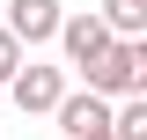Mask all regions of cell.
I'll use <instances>...</instances> for the list:
<instances>
[{
    "label": "cell",
    "instance_id": "obj_1",
    "mask_svg": "<svg viewBox=\"0 0 147 140\" xmlns=\"http://www.w3.org/2000/svg\"><path fill=\"white\" fill-rule=\"evenodd\" d=\"M81 81L103 96V103H125V96H147V37H110V52L96 59Z\"/></svg>",
    "mask_w": 147,
    "mask_h": 140
},
{
    "label": "cell",
    "instance_id": "obj_2",
    "mask_svg": "<svg viewBox=\"0 0 147 140\" xmlns=\"http://www.w3.org/2000/svg\"><path fill=\"white\" fill-rule=\"evenodd\" d=\"M7 96H15L22 118H52L59 96H66V67H44V59H22L15 81H7Z\"/></svg>",
    "mask_w": 147,
    "mask_h": 140
},
{
    "label": "cell",
    "instance_id": "obj_3",
    "mask_svg": "<svg viewBox=\"0 0 147 140\" xmlns=\"http://www.w3.org/2000/svg\"><path fill=\"white\" fill-rule=\"evenodd\" d=\"M52 44H59V52H66V59H59V67H74V74H88L96 59L110 52V30H103V22H96V7H81V15H59V37H52Z\"/></svg>",
    "mask_w": 147,
    "mask_h": 140
},
{
    "label": "cell",
    "instance_id": "obj_4",
    "mask_svg": "<svg viewBox=\"0 0 147 140\" xmlns=\"http://www.w3.org/2000/svg\"><path fill=\"white\" fill-rule=\"evenodd\" d=\"M0 7H7V22H0V30L15 37L22 52H30V44H52V37H59V15H66L59 0H0Z\"/></svg>",
    "mask_w": 147,
    "mask_h": 140
},
{
    "label": "cell",
    "instance_id": "obj_5",
    "mask_svg": "<svg viewBox=\"0 0 147 140\" xmlns=\"http://www.w3.org/2000/svg\"><path fill=\"white\" fill-rule=\"evenodd\" d=\"M52 118L66 125V140H88V133H110V103L96 96V88H66Z\"/></svg>",
    "mask_w": 147,
    "mask_h": 140
},
{
    "label": "cell",
    "instance_id": "obj_6",
    "mask_svg": "<svg viewBox=\"0 0 147 140\" xmlns=\"http://www.w3.org/2000/svg\"><path fill=\"white\" fill-rule=\"evenodd\" d=\"M96 22L110 37H147V0H96Z\"/></svg>",
    "mask_w": 147,
    "mask_h": 140
},
{
    "label": "cell",
    "instance_id": "obj_7",
    "mask_svg": "<svg viewBox=\"0 0 147 140\" xmlns=\"http://www.w3.org/2000/svg\"><path fill=\"white\" fill-rule=\"evenodd\" d=\"M15 67H22V44H15V37H7V30H0V88L15 81Z\"/></svg>",
    "mask_w": 147,
    "mask_h": 140
},
{
    "label": "cell",
    "instance_id": "obj_8",
    "mask_svg": "<svg viewBox=\"0 0 147 140\" xmlns=\"http://www.w3.org/2000/svg\"><path fill=\"white\" fill-rule=\"evenodd\" d=\"M88 140H110V133H88Z\"/></svg>",
    "mask_w": 147,
    "mask_h": 140
}]
</instances>
